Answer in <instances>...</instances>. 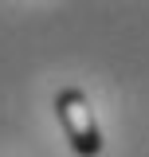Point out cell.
I'll return each mask as SVG.
<instances>
[{
	"label": "cell",
	"instance_id": "1",
	"mask_svg": "<svg viewBox=\"0 0 149 157\" xmlns=\"http://www.w3.org/2000/svg\"><path fill=\"white\" fill-rule=\"evenodd\" d=\"M55 114L63 122V134L82 157H94L102 149V134H98V122H94V110H90V98L82 90H63L55 98Z\"/></svg>",
	"mask_w": 149,
	"mask_h": 157
}]
</instances>
